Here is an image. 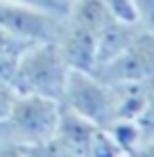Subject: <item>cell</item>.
I'll list each match as a JSON object with an SVG mask.
<instances>
[{
  "instance_id": "9",
  "label": "cell",
  "mask_w": 154,
  "mask_h": 157,
  "mask_svg": "<svg viewBox=\"0 0 154 157\" xmlns=\"http://www.w3.org/2000/svg\"><path fill=\"white\" fill-rule=\"evenodd\" d=\"M123 155H127V153L116 144V139L111 137V132L107 128H98L95 130L86 157H123Z\"/></svg>"
},
{
  "instance_id": "18",
  "label": "cell",
  "mask_w": 154,
  "mask_h": 157,
  "mask_svg": "<svg viewBox=\"0 0 154 157\" xmlns=\"http://www.w3.org/2000/svg\"><path fill=\"white\" fill-rule=\"evenodd\" d=\"M123 157H134V155H131V153H127V155H123Z\"/></svg>"
},
{
  "instance_id": "5",
  "label": "cell",
  "mask_w": 154,
  "mask_h": 157,
  "mask_svg": "<svg viewBox=\"0 0 154 157\" xmlns=\"http://www.w3.org/2000/svg\"><path fill=\"white\" fill-rule=\"evenodd\" d=\"M95 75L107 84L154 82V32L141 28L125 46V50L118 52L111 62L102 64Z\"/></svg>"
},
{
  "instance_id": "10",
  "label": "cell",
  "mask_w": 154,
  "mask_h": 157,
  "mask_svg": "<svg viewBox=\"0 0 154 157\" xmlns=\"http://www.w3.org/2000/svg\"><path fill=\"white\" fill-rule=\"evenodd\" d=\"M104 9L111 14V18L120 21V23H131L138 25V18H136V7L134 0H98Z\"/></svg>"
},
{
  "instance_id": "8",
  "label": "cell",
  "mask_w": 154,
  "mask_h": 157,
  "mask_svg": "<svg viewBox=\"0 0 154 157\" xmlns=\"http://www.w3.org/2000/svg\"><path fill=\"white\" fill-rule=\"evenodd\" d=\"M107 130L125 153H136L143 146V134H141V128L136 121H116Z\"/></svg>"
},
{
  "instance_id": "17",
  "label": "cell",
  "mask_w": 154,
  "mask_h": 157,
  "mask_svg": "<svg viewBox=\"0 0 154 157\" xmlns=\"http://www.w3.org/2000/svg\"><path fill=\"white\" fill-rule=\"evenodd\" d=\"M131 155H134V157H154V139L145 141L136 153H131Z\"/></svg>"
},
{
  "instance_id": "1",
  "label": "cell",
  "mask_w": 154,
  "mask_h": 157,
  "mask_svg": "<svg viewBox=\"0 0 154 157\" xmlns=\"http://www.w3.org/2000/svg\"><path fill=\"white\" fill-rule=\"evenodd\" d=\"M70 71L73 68L57 41L32 43L16 62L12 84L23 96H39L59 102Z\"/></svg>"
},
{
  "instance_id": "11",
  "label": "cell",
  "mask_w": 154,
  "mask_h": 157,
  "mask_svg": "<svg viewBox=\"0 0 154 157\" xmlns=\"http://www.w3.org/2000/svg\"><path fill=\"white\" fill-rule=\"evenodd\" d=\"M23 153L27 157H75L57 137L48 139V141H43V144L30 146V148H23Z\"/></svg>"
},
{
  "instance_id": "12",
  "label": "cell",
  "mask_w": 154,
  "mask_h": 157,
  "mask_svg": "<svg viewBox=\"0 0 154 157\" xmlns=\"http://www.w3.org/2000/svg\"><path fill=\"white\" fill-rule=\"evenodd\" d=\"M7 2H18V5H25V7H34V9H41V12L55 14L59 18H66L75 0H7Z\"/></svg>"
},
{
  "instance_id": "14",
  "label": "cell",
  "mask_w": 154,
  "mask_h": 157,
  "mask_svg": "<svg viewBox=\"0 0 154 157\" xmlns=\"http://www.w3.org/2000/svg\"><path fill=\"white\" fill-rule=\"evenodd\" d=\"M136 123H138V128H141L143 144L154 139V89H152L150 98H147V102H145V109H143L141 116L136 118Z\"/></svg>"
},
{
  "instance_id": "4",
  "label": "cell",
  "mask_w": 154,
  "mask_h": 157,
  "mask_svg": "<svg viewBox=\"0 0 154 157\" xmlns=\"http://www.w3.org/2000/svg\"><path fill=\"white\" fill-rule=\"evenodd\" d=\"M59 105L98 128H109L116 121L111 84L102 82L95 73L88 71H75V68L70 71Z\"/></svg>"
},
{
  "instance_id": "3",
  "label": "cell",
  "mask_w": 154,
  "mask_h": 157,
  "mask_svg": "<svg viewBox=\"0 0 154 157\" xmlns=\"http://www.w3.org/2000/svg\"><path fill=\"white\" fill-rule=\"evenodd\" d=\"M59 112L61 105L57 100L18 94L9 114L0 123V144L30 148L52 139L59 123Z\"/></svg>"
},
{
  "instance_id": "15",
  "label": "cell",
  "mask_w": 154,
  "mask_h": 157,
  "mask_svg": "<svg viewBox=\"0 0 154 157\" xmlns=\"http://www.w3.org/2000/svg\"><path fill=\"white\" fill-rule=\"evenodd\" d=\"M138 25L147 32H154V0H134Z\"/></svg>"
},
{
  "instance_id": "6",
  "label": "cell",
  "mask_w": 154,
  "mask_h": 157,
  "mask_svg": "<svg viewBox=\"0 0 154 157\" xmlns=\"http://www.w3.org/2000/svg\"><path fill=\"white\" fill-rule=\"evenodd\" d=\"M61 25H63V18L55 14L41 12L34 7H25L18 2L0 0V28L25 43L57 41L61 34Z\"/></svg>"
},
{
  "instance_id": "7",
  "label": "cell",
  "mask_w": 154,
  "mask_h": 157,
  "mask_svg": "<svg viewBox=\"0 0 154 157\" xmlns=\"http://www.w3.org/2000/svg\"><path fill=\"white\" fill-rule=\"evenodd\" d=\"M95 130H98V125H93V123H88L86 118L77 116L75 112L61 107L55 137L59 139L75 157H86Z\"/></svg>"
},
{
  "instance_id": "16",
  "label": "cell",
  "mask_w": 154,
  "mask_h": 157,
  "mask_svg": "<svg viewBox=\"0 0 154 157\" xmlns=\"http://www.w3.org/2000/svg\"><path fill=\"white\" fill-rule=\"evenodd\" d=\"M16 98H18V91L14 89V84L0 80V123H2L5 116L9 114V109H12V105H14Z\"/></svg>"
},
{
  "instance_id": "13",
  "label": "cell",
  "mask_w": 154,
  "mask_h": 157,
  "mask_svg": "<svg viewBox=\"0 0 154 157\" xmlns=\"http://www.w3.org/2000/svg\"><path fill=\"white\" fill-rule=\"evenodd\" d=\"M32 43H25L20 39H16L14 34H9L7 30L0 28V57H9V59H18L23 55V50Z\"/></svg>"
},
{
  "instance_id": "2",
  "label": "cell",
  "mask_w": 154,
  "mask_h": 157,
  "mask_svg": "<svg viewBox=\"0 0 154 157\" xmlns=\"http://www.w3.org/2000/svg\"><path fill=\"white\" fill-rule=\"evenodd\" d=\"M111 14L98 0H75L68 16L63 18L59 43L63 57L75 71H95L98 57V39L102 30L111 23Z\"/></svg>"
}]
</instances>
